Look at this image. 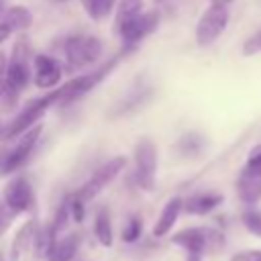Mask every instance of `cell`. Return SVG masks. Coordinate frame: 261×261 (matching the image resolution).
I'll use <instances>...</instances> for the list:
<instances>
[{"label": "cell", "instance_id": "603a6c76", "mask_svg": "<svg viewBox=\"0 0 261 261\" xmlns=\"http://www.w3.org/2000/svg\"><path fill=\"white\" fill-rule=\"evenodd\" d=\"M243 224H245V228L249 232L261 237V212H257L253 208L251 210H245L243 212Z\"/></svg>", "mask_w": 261, "mask_h": 261}, {"label": "cell", "instance_id": "e0dca14e", "mask_svg": "<svg viewBox=\"0 0 261 261\" xmlns=\"http://www.w3.org/2000/svg\"><path fill=\"white\" fill-rule=\"evenodd\" d=\"M80 247V237L77 234H67V237H59L53 247L49 249L45 261H71L77 253Z\"/></svg>", "mask_w": 261, "mask_h": 261}, {"label": "cell", "instance_id": "4316f807", "mask_svg": "<svg viewBox=\"0 0 261 261\" xmlns=\"http://www.w3.org/2000/svg\"><path fill=\"white\" fill-rule=\"evenodd\" d=\"M6 67H8V59L0 51V96L6 94Z\"/></svg>", "mask_w": 261, "mask_h": 261}, {"label": "cell", "instance_id": "d6986e66", "mask_svg": "<svg viewBox=\"0 0 261 261\" xmlns=\"http://www.w3.org/2000/svg\"><path fill=\"white\" fill-rule=\"evenodd\" d=\"M94 237L102 247H112L114 234H112V220L108 208H100L94 216Z\"/></svg>", "mask_w": 261, "mask_h": 261}, {"label": "cell", "instance_id": "ac0fdd59", "mask_svg": "<svg viewBox=\"0 0 261 261\" xmlns=\"http://www.w3.org/2000/svg\"><path fill=\"white\" fill-rule=\"evenodd\" d=\"M220 202H222V196L220 194H196L188 202H184V210L188 214L204 216V214L212 212Z\"/></svg>", "mask_w": 261, "mask_h": 261}, {"label": "cell", "instance_id": "7a4b0ae2", "mask_svg": "<svg viewBox=\"0 0 261 261\" xmlns=\"http://www.w3.org/2000/svg\"><path fill=\"white\" fill-rule=\"evenodd\" d=\"M171 243L188 251V261H200L206 249H218L222 247L224 239L220 232L212 228H202V226H192L175 232L171 237Z\"/></svg>", "mask_w": 261, "mask_h": 261}, {"label": "cell", "instance_id": "7c38bea8", "mask_svg": "<svg viewBox=\"0 0 261 261\" xmlns=\"http://www.w3.org/2000/svg\"><path fill=\"white\" fill-rule=\"evenodd\" d=\"M4 204L12 214H22L33 206V188L27 177L16 175L4 188Z\"/></svg>", "mask_w": 261, "mask_h": 261}, {"label": "cell", "instance_id": "3957f363", "mask_svg": "<svg viewBox=\"0 0 261 261\" xmlns=\"http://www.w3.org/2000/svg\"><path fill=\"white\" fill-rule=\"evenodd\" d=\"M114 63H116V61H110V63H106V65H104L102 69H98V71L82 73V75H77V77H71V80L65 82L63 86H57L55 90H51V92H49V98L53 100V104H61V106L80 100L82 96H86V94L108 73V69H110Z\"/></svg>", "mask_w": 261, "mask_h": 261}, {"label": "cell", "instance_id": "9a60e30c", "mask_svg": "<svg viewBox=\"0 0 261 261\" xmlns=\"http://www.w3.org/2000/svg\"><path fill=\"white\" fill-rule=\"evenodd\" d=\"M37 239V224L35 220H27L24 224H20V228L16 230L12 243H10V251H8V261H18L20 255L35 243Z\"/></svg>", "mask_w": 261, "mask_h": 261}, {"label": "cell", "instance_id": "ba28073f", "mask_svg": "<svg viewBox=\"0 0 261 261\" xmlns=\"http://www.w3.org/2000/svg\"><path fill=\"white\" fill-rule=\"evenodd\" d=\"M41 130H43V124H35L33 128H29L24 135L18 137L16 145L6 155H2V159H0V173L2 175H8V173H12L24 165V161L31 157V153H33L39 137H41Z\"/></svg>", "mask_w": 261, "mask_h": 261}, {"label": "cell", "instance_id": "cb8c5ba5", "mask_svg": "<svg viewBox=\"0 0 261 261\" xmlns=\"http://www.w3.org/2000/svg\"><path fill=\"white\" fill-rule=\"evenodd\" d=\"M69 214H71L73 222H82L84 216H86V202H84L77 194H73V196L69 198Z\"/></svg>", "mask_w": 261, "mask_h": 261}, {"label": "cell", "instance_id": "4dcf8cb0", "mask_svg": "<svg viewBox=\"0 0 261 261\" xmlns=\"http://www.w3.org/2000/svg\"><path fill=\"white\" fill-rule=\"evenodd\" d=\"M8 35H10V31H6V29H0V43H2L4 39H8Z\"/></svg>", "mask_w": 261, "mask_h": 261}, {"label": "cell", "instance_id": "7402d4cb", "mask_svg": "<svg viewBox=\"0 0 261 261\" xmlns=\"http://www.w3.org/2000/svg\"><path fill=\"white\" fill-rule=\"evenodd\" d=\"M141 232H143V220L139 216H130L120 232V239H122V243H135V241H139Z\"/></svg>", "mask_w": 261, "mask_h": 261}, {"label": "cell", "instance_id": "52a82bcc", "mask_svg": "<svg viewBox=\"0 0 261 261\" xmlns=\"http://www.w3.org/2000/svg\"><path fill=\"white\" fill-rule=\"evenodd\" d=\"M126 167V157L124 155H116V157H112V159H108V161H104L92 175H90V179L75 192L84 202H88V200H92V198H96L122 169Z\"/></svg>", "mask_w": 261, "mask_h": 261}, {"label": "cell", "instance_id": "5bb4252c", "mask_svg": "<svg viewBox=\"0 0 261 261\" xmlns=\"http://www.w3.org/2000/svg\"><path fill=\"white\" fill-rule=\"evenodd\" d=\"M181 210H184V200H181L179 196L169 198L167 204L163 206V210L159 212L157 220H155L153 237H165V234L173 228V224H175V220H177V216H179Z\"/></svg>", "mask_w": 261, "mask_h": 261}, {"label": "cell", "instance_id": "277c9868", "mask_svg": "<svg viewBox=\"0 0 261 261\" xmlns=\"http://www.w3.org/2000/svg\"><path fill=\"white\" fill-rule=\"evenodd\" d=\"M102 51H104V45L100 37H94V35H73L63 45L65 59L71 67H86L96 63L102 57Z\"/></svg>", "mask_w": 261, "mask_h": 261}, {"label": "cell", "instance_id": "ffe728a7", "mask_svg": "<svg viewBox=\"0 0 261 261\" xmlns=\"http://www.w3.org/2000/svg\"><path fill=\"white\" fill-rule=\"evenodd\" d=\"M143 12V0H118L114 10V24L120 27Z\"/></svg>", "mask_w": 261, "mask_h": 261}, {"label": "cell", "instance_id": "5b68a950", "mask_svg": "<svg viewBox=\"0 0 261 261\" xmlns=\"http://www.w3.org/2000/svg\"><path fill=\"white\" fill-rule=\"evenodd\" d=\"M51 106H55L53 104V100L49 98V94L47 96H43V98H35V100H31L18 114H16V118L2 130V139H18L20 135H24L29 128H33L35 124H39V120L45 116V112L51 108Z\"/></svg>", "mask_w": 261, "mask_h": 261}, {"label": "cell", "instance_id": "30bf717a", "mask_svg": "<svg viewBox=\"0 0 261 261\" xmlns=\"http://www.w3.org/2000/svg\"><path fill=\"white\" fill-rule=\"evenodd\" d=\"M157 24H159L157 12H141L139 16L130 18L128 22L116 27V33L120 35L122 43H124L126 47H130V45L141 43L145 37H149V35L157 29Z\"/></svg>", "mask_w": 261, "mask_h": 261}, {"label": "cell", "instance_id": "f1b7e54d", "mask_svg": "<svg viewBox=\"0 0 261 261\" xmlns=\"http://www.w3.org/2000/svg\"><path fill=\"white\" fill-rule=\"evenodd\" d=\"M230 2H232V0H210L212 6H222V8H226Z\"/></svg>", "mask_w": 261, "mask_h": 261}, {"label": "cell", "instance_id": "f546056e", "mask_svg": "<svg viewBox=\"0 0 261 261\" xmlns=\"http://www.w3.org/2000/svg\"><path fill=\"white\" fill-rule=\"evenodd\" d=\"M2 212H4V204H0V232L4 230V224L8 222V220L4 218V214H2Z\"/></svg>", "mask_w": 261, "mask_h": 261}, {"label": "cell", "instance_id": "8fae6325", "mask_svg": "<svg viewBox=\"0 0 261 261\" xmlns=\"http://www.w3.org/2000/svg\"><path fill=\"white\" fill-rule=\"evenodd\" d=\"M61 65L57 59L49 57V55H35L33 57V84L41 90H53L59 86L61 82Z\"/></svg>", "mask_w": 261, "mask_h": 261}, {"label": "cell", "instance_id": "1f68e13d", "mask_svg": "<svg viewBox=\"0 0 261 261\" xmlns=\"http://www.w3.org/2000/svg\"><path fill=\"white\" fill-rule=\"evenodd\" d=\"M0 261H4V259H2V255H0Z\"/></svg>", "mask_w": 261, "mask_h": 261}, {"label": "cell", "instance_id": "44dd1931", "mask_svg": "<svg viewBox=\"0 0 261 261\" xmlns=\"http://www.w3.org/2000/svg\"><path fill=\"white\" fill-rule=\"evenodd\" d=\"M84 12L92 18V20H104L112 8H114V0H80Z\"/></svg>", "mask_w": 261, "mask_h": 261}, {"label": "cell", "instance_id": "6da1fadb", "mask_svg": "<svg viewBox=\"0 0 261 261\" xmlns=\"http://www.w3.org/2000/svg\"><path fill=\"white\" fill-rule=\"evenodd\" d=\"M31 63H33V57H31L29 41L20 37L12 45V53H10L8 67H6V94L10 98H16L27 88V84L33 80Z\"/></svg>", "mask_w": 261, "mask_h": 261}, {"label": "cell", "instance_id": "83f0119b", "mask_svg": "<svg viewBox=\"0 0 261 261\" xmlns=\"http://www.w3.org/2000/svg\"><path fill=\"white\" fill-rule=\"evenodd\" d=\"M230 261H261V251H243L230 257Z\"/></svg>", "mask_w": 261, "mask_h": 261}, {"label": "cell", "instance_id": "4fadbf2b", "mask_svg": "<svg viewBox=\"0 0 261 261\" xmlns=\"http://www.w3.org/2000/svg\"><path fill=\"white\" fill-rule=\"evenodd\" d=\"M237 192L239 198L245 204H255L261 200V169H251L245 165L237 179Z\"/></svg>", "mask_w": 261, "mask_h": 261}, {"label": "cell", "instance_id": "2e32d148", "mask_svg": "<svg viewBox=\"0 0 261 261\" xmlns=\"http://www.w3.org/2000/svg\"><path fill=\"white\" fill-rule=\"evenodd\" d=\"M33 24V14L27 6H12L0 16V29H6L10 33L14 31H24Z\"/></svg>", "mask_w": 261, "mask_h": 261}, {"label": "cell", "instance_id": "d4e9b609", "mask_svg": "<svg viewBox=\"0 0 261 261\" xmlns=\"http://www.w3.org/2000/svg\"><path fill=\"white\" fill-rule=\"evenodd\" d=\"M259 51H261V31L255 33L253 37H249V39L245 41V45H243V53H245V55H255V53H259Z\"/></svg>", "mask_w": 261, "mask_h": 261}, {"label": "cell", "instance_id": "8992f818", "mask_svg": "<svg viewBox=\"0 0 261 261\" xmlns=\"http://www.w3.org/2000/svg\"><path fill=\"white\" fill-rule=\"evenodd\" d=\"M155 175H157V147L151 139L143 137L139 139L135 147V177L137 184L151 192L155 188Z\"/></svg>", "mask_w": 261, "mask_h": 261}, {"label": "cell", "instance_id": "9c48e42d", "mask_svg": "<svg viewBox=\"0 0 261 261\" xmlns=\"http://www.w3.org/2000/svg\"><path fill=\"white\" fill-rule=\"evenodd\" d=\"M228 22V10L222 6H212L208 10H204V14L200 16L198 24H196V41L200 47H206L210 43H214L226 29Z\"/></svg>", "mask_w": 261, "mask_h": 261}, {"label": "cell", "instance_id": "484cf974", "mask_svg": "<svg viewBox=\"0 0 261 261\" xmlns=\"http://www.w3.org/2000/svg\"><path fill=\"white\" fill-rule=\"evenodd\" d=\"M200 145H202V141H200L198 137H194V135L184 137V139L179 141V147H181L186 153H196V151L200 149Z\"/></svg>", "mask_w": 261, "mask_h": 261}]
</instances>
